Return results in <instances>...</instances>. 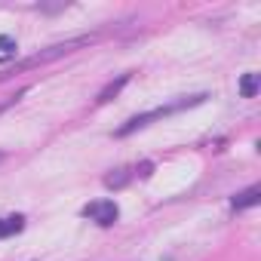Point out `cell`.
I'll return each instance as SVG.
<instances>
[{"label":"cell","instance_id":"6da1fadb","mask_svg":"<svg viewBox=\"0 0 261 261\" xmlns=\"http://www.w3.org/2000/svg\"><path fill=\"white\" fill-rule=\"evenodd\" d=\"M209 95L206 92H200V95H188V98H175V101H169V105H160V108H154V111H148V114H136V117H129L120 129H117V139H123V136H133L136 129H145L148 123H154V120H163V117H169V114H178V111H188V108H197V105H203Z\"/></svg>","mask_w":261,"mask_h":261},{"label":"cell","instance_id":"277c9868","mask_svg":"<svg viewBox=\"0 0 261 261\" xmlns=\"http://www.w3.org/2000/svg\"><path fill=\"white\" fill-rule=\"evenodd\" d=\"M258 200H261V188L258 185H252V188H246V191H240L233 200H230V206L240 212V209H249V206H258Z\"/></svg>","mask_w":261,"mask_h":261},{"label":"cell","instance_id":"5b68a950","mask_svg":"<svg viewBox=\"0 0 261 261\" xmlns=\"http://www.w3.org/2000/svg\"><path fill=\"white\" fill-rule=\"evenodd\" d=\"M22 230H25V215H7V218H0V240L16 237Z\"/></svg>","mask_w":261,"mask_h":261},{"label":"cell","instance_id":"8992f818","mask_svg":"<svg viewBox=\"0 0 261 261\" xmlns=\"http://www.w3.org/2000/svg\"><path fill=\"white\" fill-rule=\"evenodd\" d=\"M258 89H261V74L249 71V74H243V77H240V95H243V98H255V95H258Z\"/></svg>","mask_w":261,"mask_h":261},{"label":"cell","instance_id":"8fae6325","mask_svg":"<svg viewBox=\"0 0 261 261\" xmlns=\"http://www.w3.org/2000/svg\"><path fill=\"white\" fill-rule=\"evenodd\" d=\"M0 160H4V151H0Z\"/></svg>","mask_w":261,"mask_h":261},{"label":"cell","instance_id":"9c48e42d","mask_svg":"<svg viewBox=\"0 0 261 261\" xmlns=\"http://www.w3.org/2000/svg\"><path fill=\"white\" fill-rule=\"evenodd\" d=\"M126 181H129V169H117L114 175H108V178H105V185H108V188H123Z\"/></svg>","mask_w":261,"mask_h":261},{"label":"cell","instance_id":"30bf717a","mask_svg":"<svg viewBox=\"0 0 261 261\" xmlns=\"http://www.w3.org/2000/svg\"><path fill=\"white\" fill-rule=\"evenodd\" d=\"M19 98H22V92H16V95H10V98H4V101H0V114H4L7 108H13V105H16Z\"/></svg>","mask_w":261,"mask_h":261},{"label":"cell","instance_id":"7a4b0ae2","mask_svg":"<svg viewBox=\"0 0 261 261\" xmlns=\"http://www.w3.org/2000/svg\"><path fill=\"white\" fill-rule=\"evenodd\" d=\"M89 43H92V34H80V37H71V40L53 43V46H46V49L34 53L31 59L19 62V65H16L13 71H4V74H0V80H7V77H13L16 71H28V68H34V65H46V62H56V59H62V56H68V53H74V49H80V46H89Z\"/></svg>","mask_w":261,"mask_h":261},{"label":"cell","instance_id":"3957f363","mask_svg":"<svg viewBox=\"0 0 261 261\" xmlns=\"http://www.w3.org/2000/svg\"><path fill=\"white\" fill-rule=\"evenodd\" d=\"M83 215H86V218H92V221H95V224H101V227H111V224L120 218V209H117V203H114V200H95V203L83 206Z\"/></svg>","mask_w":261,"mask_h":261},{"label":"cell","instance_id":"52a82bcc","mask_svg":"<svg viewBox=\"0 0 261 261\" xmlns=\"http://www.w3.org/2000/svg\"><path fill=\"white\" fill-rule=\"evenodd\" d=\"M126 83H129V74H120L117 80H111V83H108V86H105V89L98 92L95 105H105V101H111V98H114V95H117V92H120V89H123Z\"/></svg>","mask_w":261,"mask_h":261},{"label":"cell","instance_id":"ba28073f","mask_svg":"<svg viewBox=\"0 0 261 261\" xmlns=\"http://www.w3.org/2000/svg\"><path fill=\"white\" fill-rule=\"evenodd\" d=\"M16 53H19V43H16L10 34H0V62L16 59Z\"/></svg>","mask_w":261,"mask_h":261}]
</instances>
